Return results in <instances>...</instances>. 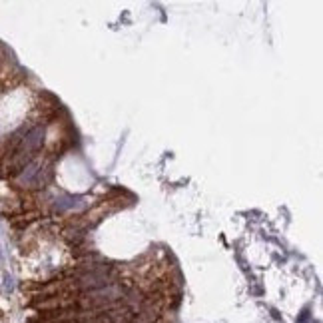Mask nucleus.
<instances>
[{"label": "nucleus", "instance_id": "f257e3e1", "mask_svg": "<svg viewBox=\"0 0 323 323\" xmlns=\"http://www.w3.org/2000/svg\"><path fill=\"white\" fill-rule=\"evenodd\" d=\"M42 142H44V128L38 126V128L30 130V132L26 134V138H24V142H22V154L28 156L30 152L38 150V148L42 146Z\"/></svg>", "mask_w": 323, "mask_h": 323}, {"label": "nucleus", "instance_id": "f03ea898", "mask_svg": "<svg viewBox=\"0 0 323 323\" xmlns=\"http://www.w3.org/2000/svg\"><path fill=\"white\" fill-rule=\"evenodd\" d=\"M56 210L58 212H68V210H82L86 206V202L82 198H74V196H62L56 200Z\"/></svg>", "mask_w": 323, "mask_h": 323}, {"label": "nucleus", "instance_id": "7ed1b4c3", "mask_svg": "<svg viewBox=\"0 0 323 323\" xmlns=\"http://www.w3.org/2000/svg\"><path fill=\"white\" fill-rule=\"evenodd\" d=\"M38 172H40V166L36 164V162H32V164H28V166L24 168V172L20 174V182H22V184H26V186L34 184V182H36Z\"/></svg>", "mask_w": 323, "mask_h": 323}, {"label": "nucleus", "instance_id": "20e7f679", "mask_svg": "<svg viewBox=\"0 0 323 323\" xmlns=\"http://www.w3.org/2000/svg\"><path fill=\"white\" fill-rule=\"evenodd\" d=\"M4 289H6V291H12V289H14V279H12V275H8V273L4 275Z\"/></svg>", "mask_w": 323, "mask_h": 323}, {"label": "nucleus", "instance_id": "39448f33", "mask_svg": "<svg viewBox=\"0 0 323 323\" xmlns=\"http://www.w3.org/2000/svg\"><path fill=\"white\" fill-rule=\"evenodd\" d=\"M307 321V309L303 311V315H301V319H299V323H305Z\"/></svg>", "mask_w": 323, "mask_h": 323}, {"label": "nucleus", "instance_id": "423d86ee", "mask_svg": "<svg viewBox=\"0 0 323 323\" xmlns=\"http://www.w3.org/2000/svg\"><path fill=\"white\" fill-rule=\"evenodd\" d=\"M0 261H2V251H0Z\"/></svg>", "mask_w": 323, "mask_h": 323}]
</instances>
